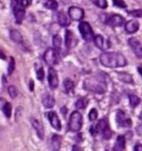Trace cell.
I'll list each match as a JSON object with an SVG mask.
<instances>
[{
    "label": "cell",
    "mask_w": 142,
    "mask_h": 151,
    "mask_svg": "<svg viewBox=\"0 0 142 151\" xmlns=\"http://www.w3.org/2000/svg\"><path fill=\"white\" fill-rule=\"evenodd\" d=\"M100 62L102 66L107 68H119V67L127 66V59L120 52H110L105 51L101 53L100 56Z\"/></svg>",
    "instance_id": "cell-1"
},
{
    "label": "cell",
    "mask_w": 142,
    "mask_h": 151,
    "mask_svg": "<svg viewBox=\"0 0 142 151\" xmlns=\"http://www.w3.org/2000/svg\"><path fill=\"white\" fill-rule=\"evenodd\" d=\"M90 132L92 134H97V133L102 134V137H103L105 140L110 139L111 136H112V132L110 130L109 123H108V120H107V119H101L99 122L97 123V126L91 127Z\"/></svg>",
    "instance_id": "cell-2"
},
{
    "label": "cell",
    "mask_w": 142,
    "mask_h": 151,
    "mask_svg": "<svg viewBox=\"0 0 142 151\" xmlns=\"http://www.w3.org/2000/svg\"><path fill=\"white\" fill-rule=\"evenodd\" d=\"M82 123H83L82 114L79 111H73V112L71 113L70 118H69L68 129H69V131L72 132L80 131L81 128H82Z\"/></svg>",
    "instance_id": "cell-3"
},
{
    "label": "cell",
    "mask_w": 142,
    "mask_h": 151,
    "mask_svg": "<svg viewBox=\"0 0 142 151\" xmlns=\"http://www.w3.org/2000/svg\"><path fill=\"white\" fill-rule=\"evenodd\" d=\"M85 89L93 93H103L105 91V87L103 85V81L97 80L95 78H90L85 81Z\"/></svg>",
    "instance_id": "cell-4"
},
{
    "label": "cell",
    "mask_w": 142,
    "mask_h": 151,
    "mask_svg": "<svg viewBox=\"0 0 142 151\" xmlns=\"http://www.w3.org/2000/svg\"><path fill=\"white\" fill-rule=\"evenodd\" d=\"M11 8L14 11V16L17 24H21L26 17L24 5L21 4V0H11Z\"/></svg>",
    "instance_id": "cell-5"
},
{
    "label": "cell",
    "mask_w": 142,
    "mask_h": 151,
    "mask_svg": "<svg viewBox=\"0 0 142 151\" xmlns=\"http://www.w3.org/2000/svg\"><path fill=\"white\" fill-rule=\"evenodd\" d=\"M79 31H80V35L82 39L85 40V41H92L95 39V33H93V30L91 28V26L88 22L85 21H80L79 24Z\"/></svg>",
    "instance_id": "cell-6"
},
{
    "label": "cell",
    "mask_w": 142,
    "mask_h": 151,
    "mask_svg": "<svg viewBox=\"0 0 142 151\" xmlns=\"http://www.w3.org/2000/svg\"><path fill=\"white\" fill-rule=\"evenodd\" d=\"M43 60L48 66H55L59 62V52L55 48H48L43 53Z\"/></svg>",
    "instance_id": "cell-7"
},
{
    "label": "cell",
    "mask_w": 142,
    "mask_h": 151,
    "mask_svg": "<svg viewBox=\"0 0 142 151\" xmlns=\"http://www.w3.org/2000/svg\"><path fill=\"white\" fill-rule=\"evenodd\" d=\"M115 120H117L118 126L121 128H129V127H131V124H132L131 118H130L123 110H118V111H117Z\"/></svg>",
    "instance_id": "cell-8"
},
{
    "label": "cell",
    "mask_w": 142,
    "mask_h": 151,
    "mask_svg": "<svg viewBox=\"0 0 142 151\" xmlns=\"http://www.w3.org/2000/svg\"><path fill=\"white\" fill-rule=\"evenodd\" d=\"M48 83L51 90H55L59 85V78H58V73L55 68L50 67L48 70Z\"/></svg>",
    "instance_id": "cell-9"
},
{
    "label": "cell",
    "mask_w": 142,
    "mask_h": 151,
    "mask_svg": "<svg viewBox=\"0 0 142 151\" xmlns=\"http://www.w3.org/2000/svg\"><path fill=\"white\" fill-rule=\"evenodd\" d=\"M129 46L131 47L132 51L134 52V55L139 58V59H142V43L138 40L137 38H129L128 40Z\"/></svg>",
    "instance_id": "cell-10"
},
{
    "label": "cell",
    "mask_w": 142,
    "mask_h": 151,
    "mask_svg": "<svg viewBox=\"0 0 142 151\" xmlns=\"http://www.w3.org/2000/svg\"><path fill=\"white\" fill-rule=\"evenodd\" d=\"M68 14L72 20L75 21H81L83 17H85V11L82 8H79V7H70L68 9Z\"/></svg>",
    "instance_id": "cell-11"
},
{
    "label": "cell",
    "mask_w": 142,
    "mask_h": 151,
    "mask_svg": "<svg viewBox=\"0 0 142 151\" xmlns=\"http://www.w3.org/2000/svg\"><path fill=\"white\" fill-rule=\"evenodd\" d=\"M47 118L49 120V122L52 127L55 128L56 130H61V122H60V119L58 117V114L55 111H50L47 113Z\"/></svg>",
    "instance_id": "cell-12"
},
{
    "label": "cell",
    "mask_w": 142,
    "mask_h": 151,
    "mask_svg": "<svg viewBox=\"0 0 142 151\" xmlns=\"http://www.w3.org/2000/svg\"><path fill=\"white\" fill-rule=\"evenodd\" d=\"M108 24L111 27H121L124 24V18L120 14H112L109 19H108Z\"/></svg>",
    "instance_id": "cell-13"
},
{
    "label": "cell",
    "mask_w": 142,
    "mask_h": 151,
    "mask_svg": "<svg viewBox=\"0 0 142 151\" xmlns=\"http://www.w3.org/2000/svg\"><path fill=\"white\" fill-rule=\"evenodd\" d=\"M31 123H32V127L34 129L36 133L38 134V137L42 140L43 138H44V128H43L42 123L40 122L38 119H32Z\"/></svg>",
    "instance_id": "cell-14"
},
{
    "label": "cell",
    "mask_w": 142,
    "mask_h": 151,
    "mask_svg": "<svg viewBox=\"0 0 142 151\" xmlns=\"http://www.w3.org/2000/svg\"><path fill=\"white\" fill-rule=\"evenodd\" d=\"M93 42H95V46L99 48V49H101V50H105V49L109 48V42H108L101 35H97V36H95Z\"/></svg>",
    "instance_id": "cell-15"
},
{
    "label": "cell",
    "mask_w": 142,
    "mask_h": 151,
    "mask_svg": "<svg viewBox=\"0 0 142 151\" xmlns=\"http://www.w3.org/2000/svg\"><path fill=\"white\" fill-rule=\"evenodd\" d=\"M124 29L128 33H134L139 29V22L137 20H129L124 24Z\"/></svg>",
    "instance_id": "cell-16"
},
{
    "label": "cell",
    "mask_w": 142,
    "mask_h": 151,
    "mask_svg": "<svg viewBox=\"0 0 142 151\" xmlns=\"http://www.w3.org/2000/svg\"><path fill=\"white\" fill-rule=\"evenodd\" d=\"M10 38H11V40L16 43H19V45H22V43H24L22 35H21L18 30L11 29V30H10Z\"/></svg>",
    "instance_id": "cell-17"
},
{
    "label": "cell",
    "mask_w": 142,
    "mask_h": 151,
    "mask_svg": "<svg viewBox=\"0 0 142 151\" xmlns=\"http://www.w3.org/2000/svg\"><path fill=\"white\" fill-rule=\"evenodd\" d=\"M126 148V138L124 136H119L115 140V143H114L113 150L114 151H122L124 150Z\"/></svg>",
    "instance_id": "cell-18"
},
{
    "label": "cell",
    "mask_w": 142,
    "mask_h": 151,
    "mask_svg": "<svg viewBox=\"0 0 142 151\" xmlns=\"http://www.w3.org/2000/svg\"><path fill=\"white\" fill-rule=\"evenodd\" d=\"M1 110L7 118H10L11 117V110H12V107H11V104L7 102L5 99H1Z\"/></svg>",
    "instance_id": "cell-19"
},
{
    "label": "cell",
    "mask_w": 142,
    "mask_h": 151,
    "mask_svg": "<svg viewBox=\"0 0 142 151\" xmlns=\"http://www.w3.org/2000/svg\"><path fill=\"white\" fill-rule=\"evenodd\" d=\"M65 42H66V46L67 48H71L75 46V43H76V38H75V36H73V33L71 32V31H69V30H67L66 31V36H65Z\"/></svg>",
    "instance_id": "cell-20"
},
{
    "label": "cell",
    "mask_w": 142,
    "mask_h": 151,
    "mask_svg": "<svg viewBox=\"0 0 142 151\" xmlns=\"http://www.w3.org/2000/svg\"><path fill=\"white\" fill-rule=\"evenodd\" d=\"M70 19L68 16H67L65 12H59L58 14V22H59V24L60 26H62V27H67V26H69L70 24Z\"/></svg>",
    "instance_id": "cell-21"
},
{
    "label": "cell",
    "mask_w": 142,
    "mask_h": 151,
    "mask_svg": "<svg viewBox=\"0 0 142 151\" xmlns=\"http://www.w3.org/2000/svg\"><path fill=\"white\" fill-rule=\"evenodd\" d=\"M61 147V137L58 134H53L51 137V149L52 150H59Z\"/></svg>",
    "instance_id": "cell-22"
},
{
    "label": "cell",
    "mask_w": 142,
    "mask_h": 151,
    "mask_svg": "<svg viewBox=\"0 0 142 151\" xmlns=\"http://www.w3.org/2000/svg\"><path fill=\"white\" fill-rule=\"evenodd\" d=\"M63 88H65V91H66L67 93H73V91H75V83H73V81L71 80V79H65L63 81Z\"/></svg>",
    "instance_id": "cell-23"
},
{
    "label": "cell",
    "mask_w": 142,
    "mask_h": 151,
    "mask_svg": "<svg viewBox=\"0 0 142 151\" xmlns=\"http://www.w3.org/2000/svg\"><path fill=\"white\" fill-rule=\"evenodd\" d=\"M52 45H53V48H55L58 52L61 50L62 39L59 35H55V36H53V38H52Z\"/></svg>",
    "instance_id": "cell-24"
},
{
    "label": "cell",
    "mask_w": 142,
    "mask_h": 151,
    "mask_svg": "<svg viewBox=\"0 0 142 151\" xmlns=\"http://www.w3.org/2000/svg\"><path fill=\"white\" fill-rule=\"evenodd\" d=\"M42 104L46 107V108H52L55 104H56V100L52 96H46L42 99Z\"/></svg>",
    "instance_id": "cell-25"
},
{
    "label": "cell",
    "mask_w": 142,
    "mask_h": 151,
    "mask_svg": "<svg viewBox=\"0 0 142 151\" xmlns=\"http://www.w3.org/2000/svg\"><path fill=\"white\" fill-rule=\"evenodd\" d=\"M44 7L50 10H57L58 9V1L57 0H47L44 2Z\"/></svg>",
    "instance_id": "cell-26"
},
{
    "label": "cell",
    "mask_w": 142,
    "mask_h": 151,
    "mask_svg": "<svg viewBox=\"0 0 142 151\" xmlns=\"http://www.w3.org/2000/svg\"><path fill=\"white\" fill-rule=\"evenodd\" d=\"M129 101L132 108H136L138 104H140V98L136 94H129Z\"/></svg>",
    "instance_id": "cell-27"
},
{
    "label": "cell",
    "mask_w": 142,
    "mask_h": 151,
    "mask_svg": "<svg viewBox=\"0 0 142 151\" xmlns=\"http://www.w3.org/2000/svg\"><path fill=\"white\" fill-rule=\"evenodd\" d=\"M88 104V100L85 98H80L78 99V101L76 102V108L77 109H85Z\"/></svg>",
    "instance_id": "cell-28"
},
{
    "label": "cell",
    "mask_w": 142,
    "mask_h": 151,
    "mask_svg": "<svg viewBox=\"0 0 142 151\" xmlns=\"http://www.w3.org/2000/svg\"><path fill=\"white\" fill-rule=\"evenodd\" d=\"M91 1H92V4H95L97 7H99L101 9H105L108 7L107 0H91Z\"/></svg>",
    "instance_id": "cell-29"
},
{
    "label": "cell",
    "mask_w": 142,
    "mask_h": 151,
    "mask_svg": "<svg viewBox=\"0 0 142 151\" xmlns=\"http://www.w3.org/2000/svg\"><path fill=\"white\" fill-rule=\"evenodd\" d=\"M119 75V78H120V80L124 81V82H132V77L130 75H128V73H124V72H121V73H118Z\"/></svg>",
    "instance_id": "cell-30"
},
{
    "label": "cell",
    "mask_w": 142,
    "mask_h": 151,
    "mask_svg": "<svg viewBox=\"0 0 142 151\" xmlns=\"http://www.w3.org/2000/svg\"><path fill=\"white\" fill-rule=\"evenodd\" d=\"M8 92L11 98H16L18 96V89L14 87V86H9L8 87Z\"/></svg>",
    "instance_id": "cell-31"
},
{
    "label": "cell",
    "mask_w": 142,
    "mask_h": 151,
    "mask_svg": "<svg viewBox=\"0 0 142 151\" xmlns=\"http://www.w3.org/2000/svg\"><path fill=\"white\" fill-rule=\"evenodd\" d=\"M10 63H9V67H8V75H11L14 70V66H16V62H14V57H10Z\"/></svg>",
    "instance_id": "cell-32"
},
{
    "label": "cell",
    "mask_w": 142,
    "mask_h": 151,
    "mask_svg": "<svg viewBox=\"0 0 142 151\" xmlns=\"http://www.w3.org/2000/svg\"><path fill=\"white\" fill-rule=\"evenodd\" d=\"M88 117H89V120H90V121H95V119L98 118V112H97V110H95V109H92L90 112H89V116H88Z\"/></svg>",
    "instance_id": "cell-33"
},
{
    "label": "cell",
    "mask_w": 142,
    "mask_h": 151,
    "mask_svg": "<svg viewBox=\"0 0 142 151\" xmlns=\"http://www.w3.org/2000/svg\"><path fill=\"white\" fill-rule=\"evenodd\" d=\"M113 4L115 7H119V8H127V5L123 0H113Z\"/></svg>",
    "instance_id": "cell-34"
},
{
    "label": "cell",
    "mask_w": 142,
    "mask_h": 151,
    "mask_svg": "<svg viewBox=\"0 0 142 151\" xmlns=\"http://www.w3.org/2000/svg\"><path fill=\"white\" fill-rule=\"evenodd\" d=\"M43 76H44L43 68H38V69H37V78H38L39 80H42Z\"/></svg>",
    "instance_id": "cell-35"
},
{
    "label": "cell",
    "mask_w": 142,
    "mask_h": 151,
    "mask_svg": "<svg viewBox=\"0 0 142 151\" xmlns=\"http://www.w3.org/2000/svg\"><path fill=\"white\" fill-rule=\"evenodd\" d=\"M130 14L134 16V17H142V10H133V11H130Z\"/></svg>",
    "instance_id": "cell-36"
},
{
    "label": "cell",
    "mask_w": 142,
    "mask_h": 151,
    "mask_svg": "<svg viewBox=\"0 0 142 151\" xmlns=\"http://www.w3.org/2000/svg\"><path fill=\"white\" fill-rule=\"evenodd\" d=\"M31 2H32V0H21V4L24 5V8L29 7V6L31 5Z\"/></svg>",
    "instance_id": "cell-37"
},
{
    "label": "cell",
    "mask_w": 142,
    "mask_h": 151,
    "mask_svg": "<svg viewBox=\"0 0 142 151\" xmlns=\"http://www.w3.org/2000/svg\"><path fill=\"white\" fill-rule=\"evenodd\" d=\"M134 150L136 151H142V145L141 143H137L134 147Z\"/></svg>",
    "instance_id": "cell-38"
},
{
    "label": "cell",
    "mask_w": 142,
    "mask_h": 151,
    "mask_svg": "<svg viewBox=\"0 0 142 151\" xmlns=\"http://www.w3.org/2000/svg\"><path fill=\"white\" fill-rule=\"evenodd\" d=\"M138 71H139V73H140L142 77V67H138Z\"/></svg>",
    "instance_id": "cell-39"
},
{
    "label": "cell",
    "mask_w": 142,
    "mask_h": 151,
    "mask_svg": "<svg viewBox=\"0 0 142 151\" xmlns=\"http://www.w3.org/2000/svg\"><path fill=\"white\" fill-rule=\"evenodd\" d=\"M0 57H1L2 59H5V55H4V53H2L1 51H0Z\"/></svg>",
    "instance_id": "cell-40"
}]
</instances>
